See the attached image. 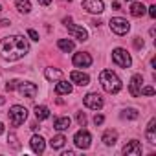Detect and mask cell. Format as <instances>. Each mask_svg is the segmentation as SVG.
Masks as SVG:
<instances>
[{"label":"cell","instance_id":"1f68e13d","mask_svg":"<svg viewBox=\"0 0 156 156\" xmlns=\"http://www.w3.org/2000/svg\"><path fill=\"white\" fill-rule=\"evenodd\" d=\"M103 121H105V118H103L101 114H96V118H94V123H96V125H101Z\"/></svg>","mask_w":156,"mask_h":156},{"label":"cell","instance_id":"f1b7e54d","mask_svg":"<svg viewBox=\"0 0 156 156\" xmlns=\"http://www.w3.org/2000/svg\"><path fill=\"white\" fill-rule=\"evenodd\" d=\"M8 141H9V143H11V145H13L15 149H19V147H20V145H19V141H17V136H15V134H9Z\"/></svg>","mask_w":156,"mask_h":156},{"label":"cell","instance_id":"2e32d148","mask_svg":"<svg viewBox=\"0 0 156 156\" xmlns=\"http://www.w3.org/2000/svg\"><path fill=\"white\" fill-rule=\"evenodd\" d=\"M30 145H31V149H33V152H42L44 151V147H46V143H44V140L41 138V136H33L31 138V141H30Z\"/></svg>","mask_w":156,"mask_h":156},{"label":"cell","instance_id":"8992f818","mask_svg":"<svg viewBox=\"0 0 156 156\" xmlns=\"http://www.w3.org/2000/svg\"><path fill=\"white\" fill-rule=\"evenodd\" d=\"M64 24H66V28H68V33L70 35H73L77 41H87L88 39V33H87V30H83V28H79V26H75V24H72V19H64Z\"/></svg>","mask_w":156,"mask_h":156},{"label":"cell","instance_id":"8d00e7d4","mask_svg":"<svg viewBox=\"0 0 156 156\" xmlns=\"http://www.w3.org/2000/svg\"><path fill=\"white\" fill-rule=\"evenodd\" d=\"M2 132H4V125H2V123H0V134H2Z\"/></svg>","mask_w":156,"mask_h":156},{"label":"cell","instance_id":"cb8c5ba5","mask_svg":"<svg viewBox=\"0 0 156 156\" xmlns=\"http://www.w3.org/2000/svg\"><path fill=\"white\" fill-rule=\"evenodd\" d=\"M17 9L20 11V13H24V15H28L30 11H31V4H30V0H17Z\"/></svg>","mask_w":156,"mask_h":156},{"label":"cell","instance_id":"9a60e30c","mask_svg":"<svg viewBox=\"0 0 156 156\" xmlns=\"http://www.w3.org/2000/svg\"><path fill=\"white\" fill-rule=\"evenodd\" d=\"M145 136H147L149 143H156V119H154V118L149 121V127H147Z\"/></svg>","mask_w":156,"mask_h":156},{"label":"cell","instance_id":"4fadbf2b","mask_svg":"<svg viewBox=\"0 0 156 156\" xmlns=\"http://www.w3.org/2000/svg\"><path fill=\"white\" fill-rule=\"evenodd\" d=\"M141 152H143L141 143L136 141V140H132L130 143H127V145L123 147V154H127V156H140Z\"/></svg>","mask_w":156,"mask_h":156},{"label":"cell","instance_id":"603a6c76","mask_svg":"<svg viewBox=\"0 0 156 156\" xmlns=\"http://www.w3.org/2000/svg\"><path fill=\"white\" fill-rule=\"evenodd\" d=\"M64 143H66V138H64L62 134L53 136V138H51V141H50L51 149H62V147H64Z\"/></svg>","mask_w":156,"mask_h":156},{"label":"cell","instance_id":"74e56055","mask_svg":"<svg viewBox=\"0 0 156 156\" xmlns=\"http://www.w3.org/2000/svg\"><path fill=\"white\" fill-rule=\"evenodd\" d=\"M68 2H72V0H68Z\"/></svg>","mask_w":156,"mask_h":156},{"label":"cell","instance_id":"484cf974","mask_svg":"<svg viewBox=\"0 0 156 156\" xmlns=\"http://www.w3.org/2000/svg\"><path fill=\"white\" fill-rule=\"evenodd\" d=\"M121 116H123V118H129V119H136L140 114H138V110H134V108H127Z\"/></svg>","mask_w":156,"mask_h":156},{"label":"cell","instance_id":"3957f363","mask_svg":"<svg viewBox=\"0 0 156 156\" xmlns=\"http://www.w3.org/2000/svg\"><path fill=\"white\" fill-rule=\"evenodd\" d=\"M26 118H28V110H26L24 107L13 105V107L9 108V121H11L13 127H20V125L26 121Z\"/></svg>","mask_w":156,"mask_h":156},{"label":"cell","instance_id":"ffe728a7","mask_svg":"<svg viewBox=\"0 0 156 156\" xmlns=\"http://www.w3.org/2000/svg\"><path fill=\"white\" fill-rule=\"evenodd\" d=\"M130 15H132V17H143V15H145V6H143L141 2H134V4L130 6Z\"/></svg>","mask_w":156,"mask_h":156},{"label":"cell","instance_id":"5bb4252c","mask_svg":"<svg viewBox=\"0 0 156 156\" xmlns=\"http://www.w3.org/2000/svg\"><path fill=\"white\" fill-rule=\"evenodd\" d=\"M70 81L75 83V85H79V87H87L90 83V77L83 72H72L70 73Z\"/></svg>","mask_w":156,"mask_h":156},{"label":"cell","instance_id":"e575fe53","mask_svg":"<svg viewBox=\"0 0 156 156\" xmlns=\"http://www.w3.org/2000/svg\"><path fill=\"white\" fill-rule=\"evenodd\" d=\"M39 4H42V6H50V4H51V0H39Z\"/></svg>","mask_w":156,"mask_h":156},{"label":"cell","instance_id":"ac0fdd59","mask_svg":"<svg viewBox=\"0 0 156 156\" xmlns=\"http://www.w3.org/2000/svg\"><path fill=\"white\" fill-rule=\"evenodd\" d=\"M70 92H72V85H70L68 81L59 79V83L55 85V94L61 96V94H70Z\"/></svg>","mask_w":156,"mask_h":156},{"label":"cell","instance_id":"9c48e42d","mask_svg":"<svg viewBox=\"0 0 156 156\" xmlns=\"http://www.w3.org/2000/svg\"><path fill=\"white\" fill-rule=\"evenodd\" d=\"M19 92H20L24 98H30V99H33V98L37 96L39 88H37V85H35V83L24 81V83H19Z\"/></svg>","mask_w":156,"mask_h":156},{"label":"cell","instance_id":"f35d334b","mask_svg":"<svg viewBox=\"0 0 156 156\" xmlns=\"http://www.w3.org/2000/svg\"><path fill=\"white\" fill-rule=\"evenodd\" d=\"M0 9H2V8H0Z\"/></svg>","mask_w":156,"mask_h":156},{"label":"cell","instance_id":"4dcf8cb0","mask_svg":"<svg viewBox=\"0 0 156 156\" xmlns=\"http://www.w3.org/2000/svg\"><path fill=\"white\" fill-rule=\"evenodd\" d=\"M17 83H19V81H9V83L6 85V88L11 92V90H15V88H17Z\"/></svg>","mask_w":156,"mask_h":156},{"label":"cell","instance_id":"ba28073f","mask_svg":"<svg viewBox=\"0 0 156 156\" xmlns=\"http://www.w3.org/2000/svg\"><path fill=\"white\" fill-rule=\"evenodd\" d=\"M83 103H85V107H88V108H92V110H99V108H103V98L99 96V94H87L85 98H83Z\"/></svg>","mask_w":156,"mask_h":156},{"label":"cell","instance_id":"f546056e","mask_svg":"<svg viewBox=\"0 0 156 156\" xmlns=\"http://www.w3.org/2000/svg\"><path fill=\"white\" fill-rule=\"evenodd\" d=\"M28 35H30L33 41H39V33H37L35 30H28Z\"/></svg>","mask_w":156,"mask_h":156},{"label":"cell","instance_id":"d4e9b609","mask_svg":"<svg viewBox=\"0 0 156 156\" xmlns=\"http://www.w3.org/2000/svg\"><path fill=\"white\" fill-rule=\"evenodd\" d=\"M57 46H59L62 51H66V53H68V51H72V50H73V46H75V44H73V41H70V39H59Z\"/></svg>","mask_w":156,"mask_h":156},{"label":"cell","instance_id":"7a4b0ae2","mask_svg":"<svg viewBox=\"0 0 156 156\" xmlns=\"http://www.w3.org/2000/svg\"><path fill=\"white\" fill-rule=\"evenodd\" d=\"M99 83H101L103 90L108 92V94H118V92L121 90V81H119V77H118L114 72H110V70H103V72L99 73Z\"/></svg>","mask_w":156,"mask_h":156},{"label":"cell","instance_id":"4316f807","mask_svg":"<svg viewBox=\"0 0 156 156\" xmlns=\"http://www.w3.org/2000/svg\"><path fill=\"white\" fill-rule=\"evenodd\" d=\"M154 94L156 92L152 87H141V90H140V96H154Z\"/></svg>","mask_w":156,"mask_h":156},{"label":"cell","instance_id":"e0dca14e","mask_svg":"<svg viewBox=\"0 0 156 156\" xmlns=\"http://www.w3.org/2000/svg\"><path fill=\"white\" fill-rule=\"evenodd\" d=\"M44 75H46L48 81H59V79H62V72L57 70V68H46Z\"/></svg>","mask_w":156,"mask_h":156},{"label":"cell","instance_id":"30bf717a","mask_svg":"<svg viewBox=\"0 0 156 156\" xmlns=\"http://www.w3.org/2000/svg\"><path fill=\"white\" fill-rule=\"evenodd\" d=\"M73 64L77 68H88L92 64V57L90 53H85V51H79V53H75L73 55Z\"/></svg>","mask_w":156,"mask_h":156},{"label":"cell","instance_id":"277c9868","mask_svg":"<svg viewBox=\"0 0 156 156\" xmlns=\"http://www.w3.org/2000/svg\"><path fill=\"white\" fill-rule=\"evenodd\" d=\"M112 61H114L118 66H121V68H129V66L132 64L130 55H129L127 50H123V48H116V50L112 51Z\"/></svg>","mask_w":156,"mask_h":156},{"label":"cell","instance_id":"7c38bea8","mask_svg":"<svg viewBox=\"0 0 156 156\" xmlns=\"http://www.w3.org/2000/svg\"><path fill=\"white\" fill-rule=\"evenodd\" d=\"M83 8L88 13H103V0H83Z\"/></svg>","mask_w":156,"mask_h":156},{"label":"cell","instance_id":"836d02e7","mask_svg":"<svg viewBox=\"0 0 156 156\" xmlns=\"http://www.w3.org/2000/svg\"><path fill=\"white\" fill-rule=\"evenodd\" d=\"M149 15H151L152 19L156 17V6H151V8H149Z\"/></svg>","mask_w":156,"mask_h":156},{"label":"cell","instance_id":"52a82bcc","mask_svg":"<svg viewBox=\"0 0 156 156\" xmlns=\"http://www.w3.org/2000/svg\"><path fill=\"white\" fill-rule=\"evenodd\" d=\"M73 141H75V145L79 147V149H88L90 147V143H92V136H90V132L88 130H79V132H75V136H73Z\"/></svg>","mask_w":156,"mask_h":156},{"label":"cell","instance_id":"6da1fadb","mask_svg":"<svg viewBox=\"0 0 156 156\" xmlns=\"http://www.w3.org/2000/svg\"><path fill=\"white\" fill-rule=\"evenodd\" d=\"M30 51V42L22 35H9L0 41V55L6 61H19Z\"/></svg>","mask_w":156,"mask_h":156},{"label":"cell","instance_id":"d6a6232c","mask_svg":"<svg viewBox=\"0 0 156 156\" xmlns=\"http://www.w3.org/2000/svg\"><path fill=\"white\" fill-rule=\"evenodd\" d=\"M134 46L136 48H143V41H140V37H136L134 39Z\"/></svg>","mask_w":156,"mask_h":156},{"label":"cell","instance_id":"44dd1931","mask_svg":"<svg viewBox=\"0 0 156 156\" xmlns=\"http://www.w3.org/2000/svg\"><path fill=\"white\" fill-rule=\"evenodd\" d=\"M35 118H37V119H46V118H50V110H48V107H44V105H37V107H35Z\"/></svg>","mask_w":156,"mask_h":156},{"label":"cell","instance_id":"5b68a950","mask_svg":"<svg viewBox=\"0 0 156 156\" xmlns=\"http://www.w3.org/2000/svg\"><path fill=\"white\" fill-rule=\"evenodd\" d=\"M110 30H112L116 35H125V33L130 30V24H129L127 19L114 17V19H110Z\"/></svg>","mask_w":156,"mask_h":156},{"label":"cell","instance_id":"d6986e66","mask_svg":"<svg viewBox=\"0 0 156 156\" xmlns=\"http://www.w3.org/2000/svg\"><path fill=\"white\" fill-rule=\"evenodd\" d=\"M70 118L68 116H64V118H55V121H53V129H57V130H66V129H70Z\"/></svg>","mask_w":156,"mask_h":156},{"label":"cell","instance_id":"83f0119b","mask_svg":"<svg viewBox=\"0 0 156 156\" xmlns=\"http://www.w3.org/2000/svg\"><path fill=\"white\" fill-rule=\"evenodd\" d=\"M77 123H79L81 127H85V125H87V116H85L83 112H79V114H77Z\"/></svg>","mask_w":156,"mask_h":156},{"label":"cell","instance_id":"7402d4cb","mask_svg":"<svg viewBox=\"0 0 156 156\" xmlns=\"http://www.w3.org/2000/svg\"><path fill=\"white\" fill-rule=\"evenodd\" d=\"M103 141H105V145H114L118 141V132L116 130H107L103 134Z\"/></svg>","mask_w":156,"mask_h":156},{"label":"cell","instance_id":"8fae6325","mask_svg":"<svg viewBox=\"0 0 156 156\" xmlns=\"http://www.w3.org/2000/svg\"><path fill=\"white\" fill-rule=\"evenodd\" d=\"M141 87H143V75L136 73L132 79H130V87H129L130 96H132V98H140V90H141Z\"/></svg>","mask_w":156,"mask_h":156},{"label":"cell","instance_id":"d590c367","mask_svg":"<svg viewBox=\"0 0 156 156\" xmlns=\"http://www.w3.org/2000/svg\"><path fill=\"white\" fill-rule=\"evenodd\" d=\"M6 103V98H2V96H0V105H4Z\"/></svg>","mask_w":156,"mask_h":156}]
</instances>
